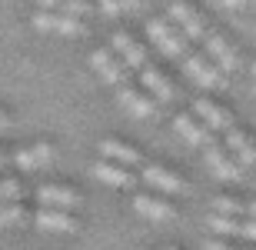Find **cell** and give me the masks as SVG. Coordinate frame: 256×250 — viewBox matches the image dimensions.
<instances>
[{"instance_id": "obj_30", "label": "cell", "mask_w": 256, "mask_h": 250, "mask_svg": "<svg viewBox=\"0 0 256 250\" xmlns=\"http://www.w3.org/2000/svg\"><path fill=\"white\" fill-rule=\"evenodd\" d=\"M220 7H230V10H243L246 7V0H216Z\"/></svg>"}, {"instance_id": "obj_14", "label": "cell", "mask_w": 256, "mask_h": 250, "mask_svg": "<svg viewBox=\"0 0 256 250\" xmlns=\"http://www.w3.org/2000/svg\"><path fill=\"white\" fill-rule=\"evenodd\" d=\"M203 40H206V54L216 60V67L223 70V74L236 70V50H233L226 40H223V34H206Z\"/></svg>"}, {"instance_id": "obj_4", "label": "cell", "mask_w": 256, "mask_h": 250, "mask_svg": "<svg viewBox=\"0 0 256 250\" xmlns=\"http://www.w3.org/2000/svg\"><path fill=\"white\" fill-rule=\"evenodd\" d=\"M170 20L176 24V30H180L186 40H203L206 37V24H203V17H200L186 0H176V4L170 7Z\"/></svg>"}, {"instance_id": "obj_12", "label": "cell", "mask_w": 256, "mask_h": 250, "mask_svg": "<svg viewBox=\"0 0 256 250\" xmlns=\"http://www.w3.org/2000/svg\"><path fill=\"white\" fill-rule=\"evenodd\" d=\"M133 210L140 213V217H146V220H173V207L166 200H160V197H150V193H136L133 197Z\"/></svg>"}, {"instance_id": "obj_22", "label": "cell", "mask_w": 256, "mask_h": 250, "mask_svg": "<svg viewBox=\"0 0 256 250\" xmlns=\"http://www.w3.org/2000/svg\"><path fill=\"white\" fill-rule=\"evenodd\" d=\"M206 223H210V230L220 233V237H236V227H240L236 217H226V213H213Z\"/></svg>"}, {"instance_id": "obj_10", "label": "cell", "mask_w": 256, "mask_h": 250, "mask_svg": "<svg viewBox=\"0 0 256 250\" xmlns=\"http://www.w3.org/2000/svg\"><path fill=\"white\" fill-rule=\"evenodd\" d=\"M116 100H120L133 117H156V100H153V97H143L140 90L130 87V84L116 90Z\"/></svg>"}, {"instance_id": "obj_3", "label": "cell", "mask_w": 256, "mask_h": 250, "mask_svg": "<svg viewBox=\"0 0 256 250\" xmlns=\"http://www.w3.org/2000/svg\"><path fill=\"white\" fill-rule=\"evenodd\" d=\"M183 70H186L190 80H196V84L206 87V90H220V87H223V70L213 67L203 54H186V57H183Z\"/></svg>"}, {"instance_id": "obj_25", "label": "cell", "mask_w": 256, "mask_h": 250, "mask_svg": "<svg viewBox=\"0 0 256 250\" xmlns=\"http://www.w3.org/2000/svg\"><path fill=\"white\" fill-rule=\"evenodd\" d=\"M10 200H24V190H20V180H0V203H10Z\"/></svg>"}, {"instance_id": "obj_27", "label": "cell", "mask_w": 256, "mask_h": 250, "mask_svg": "<svg viewBox=\"0 0 256 250\" xmlns=\"http://www.w3.org/2000/svg\"><path fill=\"white\" fill-rule=\"evenodd\" d=\"M14 160H17L20 170H37V164H34V154H30V150H17V154H14Z\"/></svg>"}, {"instance_id": "obj_29", "label": "cell", "mask_w": 256, "mask_h": 250, "mask_svg": "<svg viewBox=\"0 0 256 250\" xmlns=\"http://www.w3.org/2000/svg\"><path fill=\"white\" fill-rule=\"evenodd\" d=\"M100 10H104L106 17H116L120 14V0H100Z\"/></svg>"}, {"instance_id": "obj_34", "label": "cell", "mask_w": 256, "mask_h": 250, "mask_svg": "<svg viewBox=\"0 0 256 250\" xmlns=\"http://www.w3.org/2000/svg\"><path fill=\"white\" fill-rule=\"evenodd\" d=\"M4 160H7V154H4V150H0V164H4Z\"/></svg>"}, {"instance_id": "obj_11", "label": "cell", "mask_w": 256, "mask_h": 250, "mask_svg": "<svg viewBox=\"0 0 256 250\" xmlns=\"http://www.w3.org/2000/svg\"><path fill=\"white\" fill-rule=\"evenodd\" d=\"M173 127H176V134H180L186 144H193V147H206V144H213V130H210L206 124H196L190 114H180L176 120H173Z\"/></svg>"}, {"instance_id": "obj_8", "label": "cell", "mask_w": 256, "mask_h": 250, "mask_svg": "<svg viewBox=\"0 0 256 250\" xmlns=\"http://www.w3.org/2000/svg\"><path fill=\"white\" fill-rule=\"evenodd\" d=\"M114 54L126 70H140L143 64H146V50L133 37H126V34H114Z\"/></svg>"}, {"instance_id": "obj_15", "label": "cell", "mask_w": 256, "mask_h": 250, "mask_svg": "<svg viewBox=\"0 0 256 250\" xmlns=\"http://www.w3.org/2000/svg\"><path fill=\"white\" fill-rule=\"evenodd\" d=\"M143 180L153 183V187L163 190V193H183L186 190V180L176 177V173H170L166 167H143Z\"/></svg>"}, {"instance_id": "obj_35", "label": "cell", "mask_w": 256, "mask_h": 250, "mask_svg": "<svg viewBox=\"0 0 256 250\" xmlns=\"http://www.w3.org/2000/svg\"><path fill=\"white\" fill-rule=\"evenodd\" d=\"M233 250H253V247H233Z\"/></svg>"}, {"instance_id": "obj_1", "label": "cell", "mask_w": 256, "mask_h": 250, "mask_svg": "<svg viewBox=\"0 0 256 250\" xmlns=\"http://www.w3.org/2000/svg\"><path fill=\"white\" fill-rule=\"evenodd\" d=\"M146 34H150V40L160 47V54H166V57H173V60H183L190 54V47H186L190 40L183 37L176 27H170L166 20H156V17L146 20Z\"/></svg>"}, {"instance_id": "obj_21", "label": "cell", "mask_w": 256, "mask_h": 250, "mask_svg": "<svg viewBox=\"0 0 256 250\" xmlns=\"http://www.w3.org/2000/svg\"><path fill=\"white\" fill-rule=\"evenodd\" d=\"M44 10H57V14H66V17H84L90 14V4L86 0H37Z\"/></svg>"}, {"instance_id": "obj_18", "label": "cell", "mask_w": 256, "mask_h": 250, "mask_svg": "<svg viewBox=\"0 0 256 250\" xmlns=\"http://www.w3.org/2000/svg\"><path fill=\"white\" fill-rule=\"evenodd\" d=\"M94 173H96V180L110 183V187H133V173L126 170V167L114 164V160H100V164L94 167Z\"/></svg>"}, {"instance_id": "obj_6", "label": "cell", "mask_w": 256, "mask_h": 250, "mask_svg": "<svg viewBox=\"0 0 256 250\" xmlns=\"http://www.w3.org/2000/svg\"><path fill=\"white\" fill-rule=\"evenodd\" d=\"M90 67H94L106 84H124V80L130 77V70L116 60L114 50H94V54H90Z\"/></svg>"}, {"instance_id": "obj_20", "label": "cell", "mask_w": 256, "mask_h": 250, "mask_svg": "<svg viewBox=\"0 0 256 250\" xmlns=\"http://www.w3.org/2000/svg\"><path fill=\"white\" fill-rule=\"evenodd\" d=\"M27 220H30V213L24 210V203H20V200L0 203V230H7V227H24Z\"/></svg>"}, {"instance_id": "obj_38", "label": "cell", "mask_w": 256, "mask_h": 250, "mask_svg": "<svg viewBox=\"0 0 256 250\" xmlns=\"http://www.w3.org/2000/svg\"><path fill=\"white\" fill-rule=\"evenodd\" d=\"M253 94H256V90H253Z\"/></svg>"}, {"instance_id": "obj_33", "label": "cell", "mask_w": 256, "mask_h": 250, "mask_svg": "<svg viewBox=\"0 0 256 250\" xmlns=\"http://www.w3.org/2000/svg\"><path fill=\"white\" fill-rule=\"evenodd\" d=\"M243 217H253L256 220V200H246V213H243Z\"/></svg>"}, {"instance_id": "obj_7", "label": "cell", "mask_w": 256, "mask_h": 250, "mask_svg": "<svg viewBox=\"0 0 256 250\" xmlns=\"http://www.w3.org/2000/svg\"><path fill=\"white\" fill-rule=\"evenodd\" d=\"M37 200L40 207H57V210H74L80 203V193L70 190V187H57V183H44L37 187Z\"/></svg>"}, {"instance_id": "obj_13", "label": "cell", "mask_w": 256, "mask_h": 250, "mask_svg": "<svg viewBox=\"0 0 256 250\" xmlns=\"http://www.w3.org/2000/svg\"><path fill=\"white\" fill-rule=\"evenodd\" d=\"M193 114L203 117V124H206L210 130H223V134H226L230 127H233V117H230L223 107H216L213 100H206V97H200L196 104H193Z\"/></svg>"}, {"instance_id": "obj_32", "label": "cell", "mask_w": 256, "mask_h": 250, "mask_svg": "<svg viewBox=\"0 0 256 250\" xmlns=\"http://www.w3.org/2000/svg\"><path fill=\"white\" fill-rule=\"evenodd\" d=\"M7 130H10V117L0 110V134H7Z\"/></svg>"}, {"instance_id": "obj_19", "label": "cell", "mask_w": 256, "mask_h": 250, "mask_svg": "<svg viewBox=\"0 0 256 250\" xmlns=\"http://www.w3.org/2000/svg\"><path fill=\"white\" fill-rule=\"evenodd\" d=\"M226 147L236 154V164H256V147L250 144V137L243 134V130H236V127H230L226 130Z\"/></svg>"}, {"instance_id": "obj_9", "label": "cell", "mask_w": 256, "mask_h": 250, "mask_svg": "<svg viewBox=\"0 0 256 250\" xmlns=\"http://www.w3.org/2000/svg\"><path fill=\"white\" fill-rule=\"evenodd\" d=\"M206 164L213 167V173H216L220 180H240V173H243V170H240V164L216 144V140L206 144Z\"/></svg>"}, {"instance_id": "obj_2", "label": "cell", "mask_w": 256, "mask_h": 250, "mask_svg": "<svg viewBox=\"0 0 256 250\" xmlns=\"http://www.w3.org/2000/svg\"><path fill=\"white\" fill-rule=\"evenodd\" d=\"M34 27L44 30V34H60V37H84V20L57 14V10H40V14H34Z\"/></svg>"}, {"instance_id": "obj_26", "label": "cell", "mask_w": 256, "mask_h": 250, "mask_svg": "<svg viewBox=\"0 0 256 250\" xmlns=\"http://www.w3.org/2000/svg\"><path fill=\"white\" fill-rule=\"evenodd\" d=\"M236 237H246V240H253V243H256V220H253V217H250V220H240Z\"/></svg>"}, {"instance_id": "obj_24", "label": "cell", "mask_w": 256, "mask_h": 250, "mask_svg": "<svg viewBox=\"0 0 256 250\" xmlns=\"http://www.w3.org/2000/svg\"><path fill=\"white\" fill-rule=\"evenodd\" d=\"M30 154H34V164L37 167H50L54 164V147H50L47 140H37V144L30 147Z\"/></svg>"}, {"instance_id": "obj_37", "label": "cell", "mask_w": 256, "mask_h": 250, "mask_svg": "<svg viewBox=\"0 0 256 250\" xmlns=\"http://www.w3.org/2000/svg\"><path fill=\"white\" fill-rule=\"evenodd\" d=\"M170 250H176V247H170Z\"/></svg>"}, {"instance_id": "obj_23", "label": "cell", "mask_w": 256, "mask_h": 250, "mask_svg": "<svg viewBox=\"0 0 256 250\" xmlns=\"http://www.w3.org/2000/svg\"><path fill=\"white\" fill-rule=\"evenodd\" d=\"M213 210L226 213V217H243V213H246V203L236 200V197H216V200H213Z\"/></svg>"}, {"instance_id": "obj_31", "label": "cell", "mask_w": 256, "mask_h": 250, "mask_svg": "<svg viewBox=\"0 0 256 250\" xmlns=\"http://www.w3.org/2000/svg\"><path fill=\"white\" fill-rule=\"evenodd\" d=\"M143 0H120V10H140Z\"/></svg>"}, {"instance_id": "obj_5", "label": "cell", "mask_w": 256, "mask_h": 250, "mask_svg": "<svg viewBox=\"0 0 256 250\" xmlns=\"http://www.w3.org/2000/svg\"><path fill=\"white\" fill-rule=\"evenodd\" d=\"M30 220L37 223V230H44V233H74L76 230V220L66 210H57V207H40Z\"/></svg>"}, {"instance_id": "obj_36", "label": "cell", "mask_w": 256, "mask_h": 250, "mask_svg": "<svg viewBox=\"0 0 256 250\" xmlns=\"http://www.w3.org/2000/svg\"><path fill=\"white\" fill-rule=\"evenodd\" d=\"M253 77H256V64H253Z\"/></svg>"}, {"instance_id": "obj_17", "label": "cell", "mask_w": 256, "mask_h": 250, "mask_svg": "<svg viewBox=\"0 0 256 250\" xmlns=\"http://www.w3.org/2000/svg\"><path fill=\"white\" fill-rule=\"evenodd\" d=\"M100 154L106 157V160H114V164H130L136 167L140 164V150H133V147L120 144V140H114V137H106V140H100Z\"/></svg>"}, {"instance_id": "obj_16", "label": "cell", "mask_w": 256, "mask_h": 250, "mask_svg": "<svg viewBox=\"0 0 256 250\" xmlns=\"http://www.w3.org/2000/svg\"><path fill=\"white\" fill-rule=\"evenodd\" d=\"M136 74H140V84L153 94V100H163V104H166V100H173V87H170V80L163 77V74H160L156 67L143 64V67L136 70Z\"/></svg>"}, {"instance_id": "obj_28", "label": "cell", "mask_w": 256, "mask_h": 250, "mask_svg": "<svg viewBox=\"0 0 256 250\" xmlns=\"http://www.w3.org/2000/svg\"><path fill=\"white\" fill-rule=\"evenodd\" d=\"M203 250H233V243H230V240H223V237H213V240H206V243H203Z\"/></svg>"}]
</instances>
